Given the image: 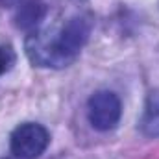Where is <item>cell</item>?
Instances as JSON below:
<instances>
[{
    "label": "cell",
    "instance_id": "obj_1",
    "mask_svg": "<svg viewBox=\"0 0 159 159\" xmlns=\"http://www.w3.org/2000/svg\"><path fill=\"white\" fill-rule=\"evenodd\" d=\"M91 37V20L83 15L70 17L52 39L44 32H32L26 37V56L37 67L63 69L76 61Z\"/></svg>",
    "mask_w": 159,
    "mask_h": 159
},
{
    "label": "cell",
    "instance_id": "obj_2",
    "mask_svg": "<svg viewBox=\"0 0 159 159\" xmlns=\"http://www.w3.org/2000/svg\"><path fill=\"white\" fill-rule=\"evenodd\" d=\"M50 144V133L37 122H24L17 126L9 137L11 154L19 159H35L44 154Z\"/></svg>",
    "mask_w": 159,
    "mask_h": 159
},
{
    "label": "cell",
    "instance_id": "obj_3",
    "mask_svg": "<svg viewBox=\"0 0 159 159\" xmlns=\"http://www.w3.org/2000/svg\"><path fill=\"white\" fill-rule=\"evenodd\" d=\"M122 117V102L113 91H98L87 102V119L98 131L115 129Z\"/></svg>",
    "mask_w": 159,
    "mask_h": 159
},
{
    "label": "cell",
    "instance_id": "obj_4",
    "mask_svg": "<svg viewBox=\"0 0 159 159\" xmlns=\"http://www.w3.org/2000/svg\"><path fill=\"white\" fill-rule=\"evenodd\" d=\"M46 11L48 7L43 0H20L13 15L15 26L24 32H32L43 22V19L46 17Z\"/></svg>",
    "mask_w": 159,
    "mask_h": 159
},
{
    "label": "cell",
    "instance_id": "obj_5",
    "mask_svg": "<svg viewBox=\"0 0 159 159\" xmlns=\"http://www.w3.org/2000/svg\"><path fill=\"white\" fill-rule=\"evenodd\" d=\"M141 129L148 137H159V89L150 91L141 119Z\"/></svg>",
    "mask_w": 159,
    "mask_h": 159
},
{
    "label": "cell",
    "instance_id": "obj_6",
    "mask_svg": "<svg viewBox=\"0 0 159 159\" xmlns=\"http://www.w3.org/2000/svg\"><path fill=\"white\" fill-rule=\"evenodd\" d=\"M17 63V54L9 44H0V76L9 72Z\"/></svg>",
    "mask_w": 159,
    "mask_h": 159
},
{
    "label": "cell",
    "instance_id": "obj_7",
    "mask_svg": "<svg viewBox=\"0 0 159 159\" xmlns=\"http://www.w3.org/2000/svg\"><path fill=\"white\" fill-rule=\"evenodd\" d=\"M2 2H9V0H2Z\"/></svg>",
    "mask_w": 159,
    "mask_h": 159
}]
</instances>
